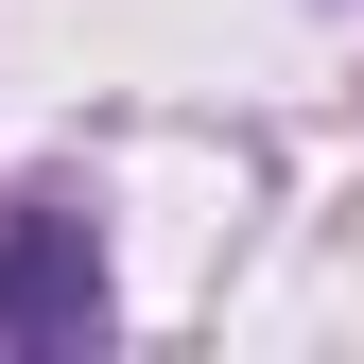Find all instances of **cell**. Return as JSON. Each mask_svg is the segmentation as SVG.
Segmentation results:
<instances>
[{
	"mask_svg": "<svg viewBox=\"0 0 364 364\" xmlns=\"http://www.w3.org/2000/svg\"><path fill=\"white\" fill-rule=\"evenodd\" d=\"M105 330V243L70 208H18L0 225V347H87Z\"/></svg>",
	"mask_w": 364,
	"mask_h": 364,
	"instance_id": "cell-1",
	"label": "cell"
}]
</instances>
